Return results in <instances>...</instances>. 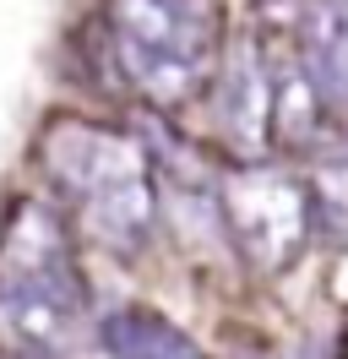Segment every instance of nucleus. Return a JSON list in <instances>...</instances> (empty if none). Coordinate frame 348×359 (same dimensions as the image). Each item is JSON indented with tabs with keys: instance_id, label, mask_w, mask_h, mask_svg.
<instances>
[{
	"instance_id": "1",
	"label": "nucleus",
	"mask_w": 348,
	"mask_h": 359,
	"mask_svg": "<svg viewBox=\"0 0 348 359\" xmlns=\"http://www.w3.org/2000/svg\"><path fill=\"white\" fill-rule=\"evenodd\" d=\"M39 163L76 224L114 256H136L158 224V163L130 131L60 114L39 136Z\"/></svg>"
},
{
	"instance_id": "2",
	"label": "nucleus",
	"mask_w": 348,
	"mask_h": 359,
	"mask_svg": "<svg viewBox=\"0 0 348 359\" xmlns=\"http://www.w3.org/2000/svg\"><path fill=\"white\" fill-rule=\"evenodd\" d=\"M87 316V283L76 272V245L65 212L49 202H17L0 229V327L17 354H49L71 343Z\"/></svg>"
},
{
	"instance_id": "3",
	"label": "nucleus",
	"mask_w": 348,
	"mask_h": 359,
	"mask_svg": "<svg viewBox=\"0 0 348 359\" xmlns=\"http://www.w3.org/2000/svg\"><path fill=\"white\" fill-rule=\"evenodd\" d=\"M223 27L207 0H109V55L152 109H180L213 82Z\"/></svg>"
},
{
	"instance_id": "4",
	"label": "nucleus",
	"mask_w": 348,
	"mask_h": 359,
	"mask_svg": "<svg viewBox=\"0 0 348 359\" xmlns=\"http://www.w3.org/2000/svg\"><path fill=\"white\" fill-rule=\"evenodd\" d=\"M218 218H223V234L234 240V250L261 278L300 267V256L310 250V234H316L310 185L272 169V163H239L218 185Z\"/></svg>"
},
{
	"instance_id": "5",
	"label": "nucleus",
	"mask_w": 348,
	"mask_h": 359,
	"mask_svg": "<svg viewBox=\"0 0 348 359\" xmlns=\"http://www.w3.org/2000/svg\"><path fill=\"white\" fill-rule=\"evenodd\" d=\"M213 120L218 136L239 158L256 163L272 142V66L261 60L256 44H239L218 55L213 71Z\"/></svg>"
},
{
	"instance_id": "6",
	"label": "nucleus",
	"mask_w": 348,
	"mask_h": 359,
	"mask_svg": "<svg viewBox=\"0 0 348 359\" xmlns=\"http://www.w3.org/2000/svg\"><path fill=\"white\" fill-rule=\"evenodd\" d=\"M300 66L326 120L348 126V0H310L300 17Z\"/></svg>"
},
{
	"instance_id": "7",
	"label": "nucleus",
	"mask_w": 348,
	"mask_h": 359,
	"mask_svg": "<svg viewBox=\"0 0 348 359\" xmlns=\"http://www.w3.org/2000/svg\"><path fill=\"white\" fill-rule=\"evenodd\" d=\"M98 343L109 359H207V348L185 327H174L169 316L142 311V305L109 311L98 321Z\"/></svg>"
},
{
	"instance_id": "8",
	"label": "nucleus",
	"mask_w": 348,
	"mask_h": 359,
	"mask_svg": "<svg viewBox=\"0 0 348 359\" xmlns=\"http://www.w3.org/2000/svg\"><path fill=\"white\" fill-rule=\"evenodd\" d=\"M321 131H326V109L310 88V76H304L300 55L272 66V142L288 153H304V147L321 142Z\"/></svg>"
},
{
	"instance_id": "9",
	"label": "nucleus",
	"mask_w": 348,
	"mask_h": 359,
	"mask_svg": "<svg viewBox=\"0 0 348 359\" xmlns=\"http://www.w3.org/2000/svg\"><path fill=\"white\" fill-rule=\"evenodd\" d=\"M6 359H49V354H6Z\"/></svg>"
}]
</instances>
